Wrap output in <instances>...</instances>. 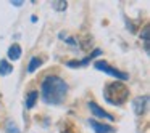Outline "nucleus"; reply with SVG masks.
Wrapping results in <instances>:
<instances>
[{"label":"nucleus","instance_id":"f257e3e1","mask_svg":"<svg viewBox=\"0 0 150 133\" xmlns=\"http://www.w3.org/2000/svg\"><path fill=\"white\" fill-rule=\"evenodd\" d=\"M68 93V84L58 75H47L40 84V95L44 103L57 106L62 104Z\"/></svg>","mask_w":150,"mask_h":133},{"label":"nucleus","instance_id":"f03ea898","mask_svg":"<svg viewBox=\"0 0 150 133\" xmlns=\"http://www.w3.org/2000/svg\"><path fill=\"white\" fill-rule=\"evenodd\" d=\"M127 96H129V90L123 82H111V84H107L103 88L105 101L110 104H115V106L124 104L127 101Z\"/></svg>","mask_w":150,"mask_h":133},{"label":"nucleus","instance_id":"7ed1b4c3","mask_svg":"<svg viewBox=\"0 0 150 133\" xmlns=\"http://www.w3.org/2000/svg\"><path fill=\"white\" fill-rule=\"evenodd\" d=\"M94 68L97 69V71H102V72H105V74L115 77L118 82H123V80H127V79H129V75H127L126 72H121V71H118L116 68H111L107 61H102V59L94 63Z\"/></svg>","mask_w":150,"mask_h":133},{"label":"nucleus","instance_id":"20e7f679","mask_svg":"<svg viewBox=\"0 0 150 133\" xmlns=\"http://www.w3.org/2000/svg\"><path fill=\"white\" fill-rule=\"evenodd\" d=\"M149 107V95H144V96H137L132 101V109L136 112V116H144Z\"/></svg>","mask_w":150,"mask_h":133},{"label":"nucleus","instance_id":"39448f33","mask_svg":"<svg viewBox=\"0 0 150 133\" xmlns=\"http://www.w3.org/2000/svg\"><path fill=\"white\" fill-rule=\"evenodd\" d=\"M100 55H102V50L100 48H95L94 52H92L87 58L82 59V61H68V63H66V66H68V68H81V66H87L92 59L97 58V56H100Z\"/></svg>","mask_w":150,"mask_h":133},{"label":"nucleus","instance_id":"423d86ee","mask_svg":"<svg viewBox=\"0 0 150 133\" xmlns=\"http://www.w3.org/2000/svg\"><path fill=\"white\" fill-rule=\"evenodd\" d=\"M87 106H89V109L92 111V114H94V116L102 117V119H108L110 122H113V120H115V119H113V116H111L110 112H107V111H103L102 107H98L97 104L94 103V101H91V103H89Z\"/></svg>","mask_w":150,"mask_h":133},{"label":"nucleus","instance_id":"0eeeda50","mask_svg":"<svg viewBox=\"0 0 150 133\" xmlns=\"http://www.w3.org/2000/svg\"><path fill=\"white\" fill-rule=\"evenodd\" d=\"M89 125L94 128V132L95 133H113L115 132V128L111 125H105V123H98L97 120H94V119H91L89 120Z\"/></svg>","mask_w":150,"mask_h":133},{"label":"nucleus","instance_id":"6e6552de","mask_svg":"<svg viewBox=\"0 0 150 133\" xmlns=\"http://www.w3.org/2000/svg\"><path fill=\"white\" fill-rule=\"evenodd\" d=\"M8 59H11V61H18V59L21 58V55H23V50H21V47L18 45V43H13V45L8 48Z\"/></svg>","mask_w":150,"mask_h":133},{"label":"nucleus","instance_id":"1a4fd4ad","mask_svg":"<svg viewBox=\"0 0 150 133\" xmlns=\"http://www.w3.org/2000/svg\"><path fill=\"white\" fill-rule=\"evenodd\" d=\"M13 72V66L7 61V59H0V75H10Z\"/></svg>","mask_w":150,"mask_h":133},{"label":"nucleus","instance_id":"9d476101","mask_svg":"<svg viewBox=\"0 0 150 133\" xmlns=\"http://www.w3.org/2000/svg\"><path fill=\"white\" fill-rule=\"evenodd\" d=\"M37 98H39V93H37L36 90H33V91L28 93V96H26V107L28 109H33L34 104H36V101H37Z\"/></svg>","mask_w":150,"mask_h":133},{"label":"nucleus","instance_id":"9b49d317","mask_svg":"<svg viewBox=\"0 0 150 133\" xmlns=\"http://www.w3.org/2000/svg\"><path fill=\"white\" fill-rule=\"evenodd\" d=\"M50 7L55 11H65L68 8V2H65V0H53V2H50Z\"/></svg>","mask_w":150,"mask_h":133},{"label":"nucleus","instance_id":"f8f14e48","mask_svg":"<svg viewBox=\"0 0 150 133\" xmlns=\"http://www.w3.org/2000/svg\"><path fill=\"white\" fill-rule=\"evenodd\" d=\"M149 32H150V29H149V26H145L144 27V31H142V34H140V39H142V42H144V47H145V53L149 55Z\"/></svg>","mask_w":150,"mask_h":133},{"label":"nucleus","instance_id":"ddd939ff","mask_svg":"<svg viewBox=\"0 0 150 133\" xmlns=\"http://www.w3.org/2000/svg\"><path fill=\"white\" fill-rule=\"evenodd\" d=\"M42 63H44V61H42L40 58H31L29 64H28V72H34L40 64H42Z\"/></svg>","mask_w":150,"mask_h":133},{"label":"nucleus","instance_id":"4468645a","mask_svg":"<svg viewBox=\"0 0 150 133\" xmlns=\"http://www.w3.org/2000/svg\"><path fill=\"white\" fill-rule=\"evenodd\" d=\"M7 133H20V128H18V125L13 120H8L7 122Z\"/></svg>","mask_w":150,"mask_h":133},{"label":"nucleus","instance_id":"2eb2a0df","mask_svg":"<svg viewBox=\"0 0 150 133\" xmlns=\"http://www.w3.org/2000/svg\"><path fill=\"white\" fill-rule=\"evenodd\" d=\"M10 3H11V5H15V7H21V5L24 3V2H23V0H13V2H10Z\"/></svg>","mask_w":150,"mask_h":133},{"label":"nucleus","instance_id":"dca6fc26","mask_svg":"<svg viewBox=\"0 0 150 133\" xmlns=\"http://www.w3.org/2000/svg\"><path fill=\"white\" fill-rule=\"evenodd\" d=\"M63 133H69V132H63Z\"/></svg>","mask_w":150,"mask_h":133}]
</instances>
